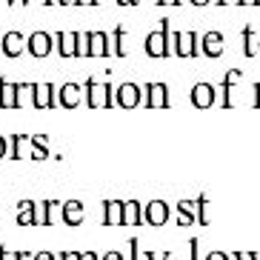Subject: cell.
<instances>
[{
  "label": "cell",
  "mask_w": 260,
  "mask_h": 260,
  "mask_svg": "<svg viewBox=\"0 0 260 260\" xmlns=\"http://www.w3.org/2000/svg\"><path fill=\"white\" fill-rule=\"evenodd\" d=\"M112 38L106 31H80V54L77 57H109Z\"/></svg>",
  "instance_id": "1"
},
{
  "label": "cell",
  "mask_w": 260,
  "mask_h": 260,
  "mask_svg": "<svg viewBox=\"0 0 260 260\" xmlns=\"http://www.w3.org/2000/svg\"><path fill=\"white\" fill-rule=\"evenodd\" d=\"M83 92H86V106L89 109L115 106V89H112V83H98L94 77H86Z\"/></svg>",
  "instance_id": "2"
},
{
  "label": "cell",
  "mask_w": 260,
  "mask_h": 260,
  "mask_svg": "<svg viewBox=\"0 0 260 260\" xmlns=\"http://www.w3.org/2000/svg\"><path fill=\"white\" fill-rule=\"evenodd\" d=\"M169 35H172V31H169V17H163L160 26L146 35V43H143L146 54H149V57H154V60L169 57V52H172V46H169Z\"/></svg>",
  "instance_id": "3"
},
{
  "label": "cell",
  "mask_w": 260,
  "mask_h": 260,
  "mask_svg": "<svg viewBox=\"0 0 260 260\" xmlns=\"http://www.w3.org/2000/svg\"><path fill=\"white\" fill-rule=\"evenodd\" d=\"M169 43H172V54L177 57H198L200 52V35L194 29L191 31H172L169 35Z\"/></svg>",
  "instance_id": "4"
},
{
  "label": "cell",
  "mask_w": 260,
  "mask_h": 260,
  "mask_svg": "<svg viewBox=\"0 0 260 260\" xmlns=\"http://www.w3.org/2000/svg\"><path fill=\"white\" fill-rule=\"evenodd\" d=\"M20 92H31V83H12L9 77H0V109H17Z\"/></svg>",
  "instance_id": "5"
},
{
  "label": "cell",
  "mask_w": 260,
  "mask_h": 260,
  "mask_svg": "<svg viewBox=\"0 0 260 260\" xmlns=\"http://www.w3.org/2000/svg\"><path fill=\"white\" fill-rule=\"evenodd\" d=\"M143 103L146 109H169V86L160 80H152V83L143 86Z\"/></svg>",
  "instance_id": "6"
},
{
  "label": "cell",
  "mask_w": 260,
  "mask_h": 260,
  "mask_svg": "<svg viewBox=\"0 0 260 260\" xmlns=\"http://www.w3.org/2000/svg\"><path fill=\"white\" fill-rule=\"evenodd\" d=\"M217 86L214 83H194L191 86V92H189V100H191V106L194 109H209V106H214V100H217Z\"/></svg>",
  "instance_id": "7"
},
{
  "label": "cell",
  "mask_w": 260,
  "mask_h": 260,
  "mask_svg": "<svg viewBox=\"0 0 260 260\" xmlns=\"http://www.w3.org/2000/svg\"><path fill=\"white\" fill-rule=\"evenodd\" d=\"M115 103L120 109H135L143 103V86L138 83H120L115 89Z\"/></svg>",
  "instance_id": "8"
},
{
  "label": "cell",
  "mask_w": 260,
  "mask_h": 260,
  "mask_svg": "<svg viewBox=\"0 0 260 260\" xmlns=\"http://www.w3.org/2000/svg\"><path fill=\"white\" fill-rule=\"evenodd\" d=\"M54 49V38L49 31H31L29 38H26V52L31 57H49Z\"/></svg>",
  "instance_id": "9"
},
{
  "label": "cell",
  "mask_w": 260,
  "mask_h": 260,
  "mask_svg": "<svg viewBox=\"0 0 260 260\" xmlns=\"http://www.w3.org/2000/svg\"><path fill=\"white\" fill-rule=\"evenodd\" d=\"M54 49L60 57H77L80 54V31H54Z\"/></svg>",
  "instance_id": "10"
},
{
  "label": "cell",
  "mask_w": 260,
  "mask_h": 260,
  "mask_svg": "<svg viewBox=\"0 0 260 260\" xmlns=\"http://www.w3.org/2000/svg\"><path fill=\"white\" fill-rule=\"evenodd\" d=\"M31 106L35 109L57 106V89H54V83H31Z\"/></svg>",
  "instance_id": "11"
},
{
  "label": "cell",
  "mask_w": 260,
  "mask_h": 260,
  "mask_svg": "<svg viewBox=\"0 0 260 260\" xmlns=\"http://www.w3.org/2000/svg\"><path fill=\"white\" fill-rule=\"evenodd\" d=\"M80 98H83V86L80 83H63L57 89V106H63V109H77Z\"/></svg>",
  "instance_id": "12"
},
{
  "label": "cell",
  "mask_w": 260,
  "mask_h": 260,
  "mask_svg": "<svg viewBox=\"0 0 260 260\" xmlns=\"http://www.w3.org/2000/svg\"><path fill=\"white\" fill-rule=\"evenodd\" d=\"M0 46H3V54L6 57H20L26 52V38L20 31H6L3 40H0Z\"/></svg>",
  "instance_id": "13"
},
{
  "label": "cell",
  "mask_w": 260,
  "mask_h": 260,
  "mask_svg": "<svg viewBox=\"0 0 260 260\" xmlns=\"http://www.w3.org/2000/svg\"><path fill=\"white\" fill-rule=\"evenodd\" d=\"M200 52L206 54V57H220L223 54V35L220 31H206L200 38Z\"/></svg>",
  "instance_id": "14"
},
{
  "label": "cell",
  "mask_w": 260,
  "mask_h": 260,
  "mask_svg": "<svg viewBox=\"0 0 260 260\" xmlns=\"http://www.w3.org/2000/svg\"><path fill=\"white\" fill-rule=\"evenodd\" d=\"M240 75H243V72L240 69H229V75L223 77L220 80V106L223 109H229L232 106V92H235V80H240Z\"/></svg>",
  "instance_id": "15"
},
{
  "label": "cell",
  "mask_w": 260,
  "mask_h": 260,
  "mask_svg": "<svg viewBox=\"0 0 260 260\" xmlns=\"http://www.w3.org/2000/svg\"><path fill=\"white\" fill-rule=\"evenodd\" d=\"M257 31L252 29V26H243V29H240V46H243V54L246 57H254V54H257Z\"/></svg>",
  "instance_id": "16"
},
{
  "label": "cell",
  "mask_w": 260,
  "mask_h": 260,
  "mask_svg": "<svg viewBox=\"0 0 260 260\" xmlns=\"http://www.w3.org/2000/svg\"><path fill=\"white\" fill-rule=\"evenodd\" d=\"M63 220L69 223V226H77V223L83 220V203H80V200L63 203Z\"/></svg>",
  "instance_id": "17"
},
{
  "label": "cell",
  "mask_w": 260,
  "mask_h": 260,
  "mask_svg": "<svg viewBox=\"0 0 260 260\" xmlns=\"http://www.w3.org/2000/svg\"><path fill=\"white\" fill-rule=\"evenodd\" d=\"M38 206H35V203H31V200H23V203H20V212H17V223H20V226H31V223H38Z\"/></svg>",
  "instance_id": "18"
},
{
  "label": "cell",
  "mask_w": 260,
  "mask_h": 260,
  "mask_svg": "<svg viewBox=\"0 0 260 260\" xmlns=\"http://www.w3.org/2000/svg\"><path fill=\"white\" fill-rule=\"evenodd\" d=\"M123 38H126V29H123V26H115V31H112V54H115V57H126Z\"/></svg>",
  "instance_id": "19"
},
{
  "label": "cell",
  "mask_w": 260,
  "mask_h": 260,
  "mask_svg": "<svg viewBox=\"0 0 260 260\" xmlns=\"http://www.w3.org/2000/svg\"><path fill=\"white\" fill-rule=\"evenodd\" d=\"M31 140V157L35 160H46V135H35Z\"/></svg>",
  "instance_id": "20"
},
{
  "label": "cell",
  "mask_w": 260,
  "mask_h": 260,
  "mask_svg": "<svg viewBox=\"0 0 260 260\" xmlns=\"http://www.w3.org/2000/svg\"><path fill=\"white\" fill-rule=\"evenodd\" d=\"M146 217H149V223H163L166 220V203H149Z\"/></svg>",
  "instance_id": "21"
},
{
  "label": "cell",
  "mask_w": 260,
  "mask_h": 260,
  "mask_svg": "<svg viewBox=\"0 0 260 260\" xmlns=\"http://www.w3.org/2000/svg\"><path fill=\"white\" fill-rule=\"evenodd\" d=\"M106 223H123V203H106V217H103Z\"/></svg>",
  "instance_id": "22"
},
{
  "label": "cell",
  "mask_w": 260,
  "mask_h": 260,
  "mask_svg": "<svg viewBox=\"0 0 260 260\" xmlns=\"http://www.w3.org/2000/svg\"><path fill=\"white\" fill-rule=\"evenodd\" d=\"M123 223H140L138 203H123Z\"/></svg>",
  "instance_id": "23"
},
{
  "label": "cell",
  "mask_w": 260,
  "mask_h": 260,
  "mask_svg": "<svg viewBox=\"0 0 260 260\" xmlns=\"http://www.w3.org/2000/svg\"><path fill=\"white\" fill-rule=\"evenodd\" d=\"M57 206L60 203H54V200H49V203H43V214H40V223H54V212H57Z\"/></svg>",
  "instance_id": "24"
},
{
  "label": "cell",
  "mask_w": 260,
  "mask_h": 260,
  "mask_svg": "<svg viewBox=\"0 0 260 260\" xmlns=\"http://www.w3.org/2000/svg\"><path fill=\"white\" fill-rule=\"evenodd\" d=\"M26 140H29L26 135H15V138H12V157H15V160L20 157V154H23V146H26Z\"/></svg>",
  "instance_id": "25"
},
{
  "label": "cell",
  "mask_w": 260,
  "mask_h": 260,
  "mask_svg": "<svg viewBox=\"0 0 260 260\" xmlns=\"http://www.w3.org/2000/svg\"><path fill=\"white\" fill-rule=\"evenodd\" d=\"M26 254H20V252H6V249H0V260H23Z\"/></svg>",
  "instance_id": "26"
},
{
  "label": "cell",
  "mask_w": 260,
  "mask_h": 260,
  "mask_svg": "<svg viewBox=\"0 0 260 260\" xmlns=\"http://www.w3.org/2000/svg\"><path fill=\"white\" fill-rule=\"evenodd\" d=\"M252 92H254V100H252V106H254V109H260V83H254V89H252Z\"/></svg>",
  "instance_id": "27"
},
{
  "label": "cell",
  "mask_w": 260,
  "mask_h": 260,
  "mask_svg": "<svg viewBox=\"0 0 260 260\" xmlns=\"http://www.w3.org/2000/svg\"><path fill=\"white\" fill-rule=\"evenodd\" d=\"M157 6H177V3H183V0H154Z\"/></svg>",
  "instance_id": "28"
},
{
  "label": "cell",
  "mask_w": 260,
  "mask_h": 260,
  "mask_svg": "<svg viewBox=\"0 0 260 260\" xmlns=\"http://www.w3.org/2000/svg\"><path fill=\"white\" fill-rule=\"evenodd\" d=\"M9 152V143H6V138H0V160H3V154Z\"/></svg>",
  "instance_id": "29"
},
{
  "label": "cell",
  "mask_w": 260,
  "mask_h": 260,
  "mask_svg": "<svg viewBox=\"0 0 260 260\" xmlns=\"http://www.w3.org/2000/svg\"><path fill=\"white\" fill-rule=\"evenodd\" d=\"M35 260H54V254H52V252H40Z\"/></svg>",
  "instance_id": "30"
},
{
  "label": "cell",
  "mask_w": 260,
  "mask_h": 260,
  "mask_svg": "<svg viewBox=\"0 0 260 260\" xmlns=\"http://www.w3.org/2000/svg\"><path fill=\"white\" fill-rule=\"evenodd\" d=\"M77 6H94V3H98V0H75Z\"/></svg>",
  "instance_id": "31"
},
{
  "label": "cell",
  "mask_w": 260,
  "mask_h": 260,
  "mask_svg": "<svg viewBox=\"0 0 260 260\" xmlns=\"http://www.w3.org/2000/svg\"><path fill=\"white\" fill-rule=\"evenodd\" d=\"M63 260H80V254H75V252H66V254H63Z\"/></svg>",
  "instance_id": "32"
},
{
  "label": "cell",
  "mask_w": 260,
  "mask_h": 260,
  "mask_svg": "<svg viewBox=\"0 0 260 260\" xmlns=\"http://www.w3.org/2000/svg\"><path fill=\"white\" fill-rule=\"evenodd\" d=\"M138 0H117V6H135Z\"/></svg>",
  "instance_id": "33"
},
{
  "label": "cell",
  "mask_w": 260,
  "mask_h": 260,
  "mask_svg": "<svg viewBox=\"0 0 260 260\" xmlns=\"http://www.w3.org/2000/svg\"><path fill=\"white\" fill-rule=\"evenodd\" d=\"M191 6H206V3H212V0H189Z\"/></svg>",
  "instance_id": "34"
},
{
  "label": "cell",
  "mask_w": 260,
  "mask_h": 260,
  "mask_svg": "<svg viewBox=\"0 0 260 260\" xmlns=\"http://www.w3.org/2000/svg\"><path fill=\"white\" fill-rule=\"evenodd\" d=\"M103 260H120V254H117V252H109V254H106V257H103Z\"/></svg>",
  "instance_id": "35"
},
{
  "label": "cell",
  "mask_w": 260,
  "mask_h": 260,
  "mask_svg": "<svg viewBox=\"0 0 260 260\" xmlns=\"http://www.w3.org/2000/svg\"><path fill=\"white\" fill-rule=\"evenodd\" d=\"M240 6H257V0H240Z\"/></svg>",
  "instance_id": "36"
},
{
  "label": "cell",
  "mask_w": 260,
  "mask_h": 260,
  "mask_svg": "<svg viewBox=\"0 0 260 260\" xmlns=\"http://www.w3.org/2000/svg\"><path fill=\"white\" fill-rule=\"evenodd\" d=\"M217 6H226V3H240V0H214Z\"/></svg>",
  "instance_id": "37"
},
{
  "label": "cell",
  "mask_w": 260,
  "mask_h": 260,
  "mask_svg": "<svg viewBox=\"0 0 260 260\" xmlns=\"http://www.w3.org/2000/svg\"><path fill=\"white\" fill-rule=\"evenodd\" d=\"M80 260H98V257H94L92 252H86V254H80Z\"/></svg>",
  "instance_id": "38"
},
{
  "label": "cell",
  "mask_w": 260,
  "mask_h": 260,
  "mask_svg": "<svg viewBox=\"0 0 260 260\" xmlns=\"http://www.w3.org/2000/svg\"><path fill=\"white\" fill-rule=\"evenodd\" d=\"M75 0H57V6H72Z\"/></svg>",
  "instance_id": "39"
},
{
  "label": "cell",
  "mask_w": 260,
  "mask_h": 260,
  "mask_svg": "<svg viewBox=\"0 0 260 260\" xmlns=\"http://www.w3.org/2000/svg\"><path fill=\"white\" fill-rule=\"evenodd\" d=\"M209 260H226V257H223V254H212Z\"/></svg>",
  "instance_id": "40"
},
{
  "label": "cell",
  "mask_w": 260,
  "mask_h": 260,
  "mask_svg": "<svg viewBox=\"0 0 260 260\" xmlns=\"http://www.w3.org/2000/svg\"><path fill=\"white\" fill-rule=\"evenodd\" d=\"M43 3H46V6H54V3H57V0H43Z\"/></svg>",
  "instance_id": "41"
},
{
  "label": "cell",
  "mask_w": 260,
  "mask_h": 260,
  "mask_svg": "<svg viewBox=\"0 0 260 260\" xmlns=\"http://www.w3.org/2000/svg\"><path fill=\"white\" fill-rule=\"evenodd\" d=\"M6 3H9V6H15V3H17V0H6Z\"/></svg>",
  "instance_id": "42"
},
{
  "label": "cell",
  "mask_w": 260,
  "mask_h": 260,
  "mask_svg": "<svg viewBox=\"0 0 260 260\" xmlns=\"http://www.w3.org/2000/svg\"><path fill=\"white\" fill-rule=\"evenodd\" d=\"M17 3H23V6H26V3H31V0H17Z\"/></svg>",
  "instance_id": "43"
},
{
  "label": "cell",
  "mask_w": 260,
  "mask_h": 260,
  "mask_svg": "<svg viewBox=\"0 0 260 260\" xmlns=\"http://www.w3.org/2000/svg\"><path fill=\"white\" fill-rule=\"evenodd\" d=\"M257 52H260V38H257Z\"/></svg>",
  "instance_id": "44"
},
{
  "label": "cell",
  "mask_w": 260,
  "mask_h": 260,
  "mask_svg": "<svg viewBox=\"0 0 260 260\" xmlns=\"http://www.w3.org/2000/svg\"><path fill=\"white\" fill-rule=\"evenodd\" d=\"M257 6H260V0H257Z\"/></svg>",
  "instance_id": "45"
}]
</instances>
